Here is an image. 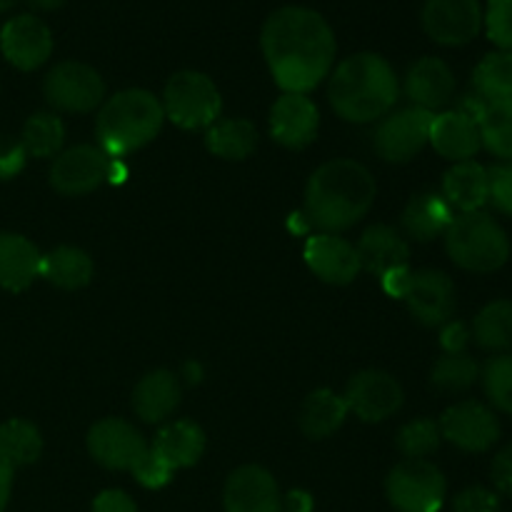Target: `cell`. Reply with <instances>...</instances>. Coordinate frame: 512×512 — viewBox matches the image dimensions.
<instances>
[{
    "label": "cell",
    "instance_id": "obj_1",
    "mask_svg": "<svg viewBox=\"0 0 512 512\" xmlns=\"http://www.w3.org/2000/svg\"><path fill=\"white\" fill-rule=\"evenodd\" d=\"M260 48L283 93L308 95L330 75L338 53L335 33L318 10L285 5L268 15Z\"/></svg>",
    "mask_w": 512,
    "mask_h": 512
},
{
    "label": "cell",
    "instance_id": "obj_2",
    "mask_svg": "<svg viewBox=\"0 0 512 512\" xmlns=\"http://www.w3.org/2000/svg\"><path fill=\"white\" fill-rule=\"evenodd\" d=\"M378 195L373 173L363 163L335 158L320 165L305 185L303 215L323 233H343L370 213Z\"/></svg>",
    "mask_w": 512,
    "mask_h": 512
},
{
    "label": "cell",
    "instance_id": "obj_3",
    "mask_svg": "<svg viewBox=\"0 0 512 512\" xmlns=\"http://www.w3.org/2000/svg\"><path fill=\"white\" fill-rule=\"evenodd\" d=\"M400 95L393 65L378 53H355L330 75L328 98L345 123H375L395 108Z\"/></svg>",
    "mask_w": 512,
    "mask_h": 512
},
{
    "label": "cell",
    "instance_id": "obj_4",
    "mask_svg": "<svg viewBox=\"0 0 512 512\" xmlns=\"http://www.w3.org/2000/svg\"><path fill=\"white\" fill-rule=\"evenodd\" d=\"M163 123L165 113L160 100L150 90L128 88L100 105L95 135L110 158H125L158 138Z\"/></svg>",
    "mask_w": 512,
    "mask_h": 512
},
{
    "label": "cell",
    "instance_id": "obj_5",
    "mask_svg": "<svg viewBox=\"0 0 512 512\" xmlns=\"http://www.w3.org/2000/svg\"><path fill=\"white\" fill-rule=\"evenodd\" d=\"M445 250L458 268L495 273L510 260V238L503 225L483 210L458 213L445 233Z\"/></svg>",
    "mask_w": 512,
    "mask_h": 512
},
{
    "label": "cell",
    "instance_id": "obj_6",
    "mask_svg": "<svg viewBox=\"0 0 512 512\" xmlns=\"http://www.w3.org/2000/svg\"><path fill=\"white\" fill-rule=\"evenodd\" d=\"M165 120L183 130H208L223 113V95L218 85L198 70H180L170 75L163 90Z\"/></svg>",
    "mask_w": 512,
    "mask_h": 512
},
{
    "label": "cell",
    "instance_id": "obj_7",
    "mask_svg": "<svg viewBox=\"0 0 512 512\" xmlns=\"http://www.w3.org/2000/svg\"><path fill=\"white\" fill-rule=\"evenodd\" d=\"M385 495L398 512H440L448 483L430 460H403L388 473Z\"/></svg>",
    "mask_w": 512,
    "mask_h": 512
},
{
    "label": "cell",
    "instance_id": "obj_8",
    "mask_svg": "<svg viewBox=\"0 0 512 512\" xmlns=\"http://www.w3.org/2000/svg\"><path fill=\"white\" fill-rule=\"evenodd\" d=\"M43 95L63 113H93L105 100V80L93 65L63 60L45 75Z\"/></svg>",
    "mask_w": 512,
    "mask_h": 512
},
{
    "label": "cell",
    "instance_id": "obj_9",
    "mask_svg": "<svg viewBox=\"0 0 512 512\" xmlns=\"http://www.w3.org/2000/svg\"><path fill=\"white\" fill-rule=\"evenodd\" d=\"M430 125H433V113L423 108L410 105L403 110H390L375 128V153L385 163H410L430 143Z\"/></svg>",
    "mask_w": 512,
    "mask_h": 512
},
{
    "label": "cell",
    "instance_id": "obj_10",
    "mask_svg": "<svg viewBox=\"0 0 512 512\" xmlns=\"http://www.w3.org/2000/svg\"><path fill=\"white\" fill-rule=\"evenodd\" d=\"M440 435L465 453H488L500 440V420L478 400L455 403L440 415Z\"/></svg>",
    "mask_w": 512,
    "mask_h": 512
},
{
    "label": "cell",
    "instance_id": "obj_11",
    "mask_svg": "<svg viewBox=\"0 0 512 512\" xmlns=\"http://www.w3.org/2000/svg\"><path fill=\"white\" fill-rule=\"evenodd\" d=\"M420 20L430 40L458 48L483 30V5L480 0H425Z\"/></svg>",
    "mask_w": 512,
    "mask_h": 512
},
{
    "label": "cell",
    "instance_id": "obj_12",
    "mask_svg": "<svg viewBox=\"0 0 512 512\" xmlns=\"http://www.w3.org/2000/svg\"><path fill=\"white\" fill-rule=\"evenodd\" d=\"M108 173L110 155L100 145H75L55 155L53 168H50V185L60 195L78 198L100 188L108 180Z\"/></svg>",
    "mask_w": 512,
    "mask_h": 512
},
{
    "label": "cell",
    "instance_id": "obj_13",
    "mask_svg": "<svg viewBox=\"0 0 512 512\" xmlns=\"http://www.w3.org/2000/svg\"><path fill=\"white\" fill-rule=\"evenodd\" d=\"M343 398L350 413L363 423H383L405 403L403 385L385 370H363L353 375Z\"/></svg>",
    "mask_w": 512,
    "mask_h": 512
},
{
    "label": "cell",
    "instance_id": "obj_14",
    "mask_svg": "<svg viewBox=\"0 0 512 512\" xmlns=\"http://www.w3.org/2000/svg\"><path fill=\"white\" fill-rule=\"evenodd\" d=\"M148 448V440L128 420L103 418L88 430L90 458L108 470H133Z\"/></svg>",
    "mask_w": 512,
    "mask_h": 512
},
{
    "label": "cell",
    "instance_id": "obj_15",
    "mask_svg": "<svg viewBox=\"0 0 512 512\" xmlns=\"http://www.w3.org/2000/svg\"><path fill=\"white\" fill-rule=\"evenodd\" d=\"M0 53L23 73L38 70L53 55V33L38 15H15L0 30Z\"/></svg>",
    "mask_w": 512,
    "mask_h": 512
},
{
    "label": "cell",
    "instance_id": "obj_16",
    "mask_svg": "<svg viewBox=\"0 0 512 512\" xmlns=\"http://www.w3.org/2000/svg\"><path fill=\"white\" fill-rule=\"evenodd\" d=\"M410 315L418 323L428 328H440L448 320H453L455 308H458V293L455 283L443 273V270H418L413 273L405 293Z\"/></svg>",
    "mask_w": 512,
    "mask_h": 512
},
{
    "label": "cell",
    "instance_id": "obj_17",
    "mask_svg": "<svg viewBox=\"0 0 512 512\" xmlns=\"http://www.w3.org/2000/svg\"><path fill=\"white\" fill-rule=\"evenodd\" d=\"M225 512H283V493L260 465H243L228 475L223 490Z\"/></svg>",
    "mask_w": 512,
    "mask_h": 512
},
{
    "label": "cell",
    "instance_id": "obj_18",
    "mask_svg": "<svg viewBox=\"0 0 512 512\" xmlns=\"http://www.w3.org/2000/svg\"><path fill=\"white\" fill-rule=\"evenodd\" d=\"M318 105L300 93H283L270 108V135L290 150H303L318 138Z\"/></svg>",
    "mask_w": 512,
    "mask_h": 512
},
{
    "label": "cell",
    "instance_id": "obj_19",
    "mask_svg": "<svg viewBox=\"0 0 512 512\" xmlns=\"http://www.w3.org/2000/svg\"><path fill=\"white\" fill-rule=\"evenodd\" d=\"M303 258L315 278L328 285H350L363 270L355 245L333 233L310 235L305 240Z\"/></svg>",
    "mask_w": 512,
    "mask_h": 512
},
{
    "label": "cell",
    "instance_id": "obj_20",
    "mask_svg": "<svg viewBox=\"0 0 512 512\" xmlns=\"http://www.w3.org/2000/svg\"><path fill=\"white\" fill-rule=\"evenodd\" d=\"M405 95L415 108H423L428 113L448 108L455 98V75L445 60L425 55L415 60L405 75Z\"/></svg>",
    "mask_w": 512,
    "mask_h": 512
},
{
    "label": "cell",
    "instance_id": "obj_21",
    "mask_svg": "<svg viewBox=\"0 0 512 512\" xmlns=\"http://www.w3.org/2000/svg\"><path fill=\"white\" fill-rule=\"evenodd\" d=\"M430 145L435 148V153L443 155L445 160H453V163L473 160L483 148L478 120L460 113V110H443V113L433 115Z\"/></svg>",
    "mask_w": 512,
    "mask_h": 512
},
{
    "label": "cell",
    "instance_id": "obj_22",
    "mask_svg": "<svg viewBox=\"0 0 512 512\" xmlns=\"http://www.w3.org/2000/svg\"><path fill=\"white\" fill-rule=\"evenodd\" d=\"M360 268L383 278L390 270L405 268L410 263V245L403 235L390 225H370L360 235L358 245Z\"/></svg>",
    "mask_w": 512,
    "mask_h": 512
},
{
    "label": "cell",
    "instance_id": "obj_23",
    "mask_svg": "<svg viewBox=\"0 0 512 512\" xmlns=\"http://www.w3.org/2000/svg\"><path fill=\"white\" fill-rule=\"evenodd\" d=\"M180 380L170 370H153L143 375L133 390V410L143 423H165L180 405Z\"/></svg>",
    "mask_w": 512,
    "mask_h": 512
},
{
    "label": "cell",
    "instance_id": "obj_24",
    "mask_svg": "<svg viewBox=\"0 0 512 512\" xmlns=\"http://www.w3.org/2000/svg\"><path fill=\"white\" fill-rule=\"evenodd\" d=\"M453 218L455 210L450 208L443 193H420L410 198V203L405 205L403 215H400V225H403V233L410 240L430 243V240L448 233Z\"/></svg>",
    "mask_w": 512,
    "mask_h": 512
},
{
    "label": "cell",
    "instance_id": "obj_25",
    "mask_svg": "<svg viewBox=\"0 0 512 512\" xmlns=\"http://www.w3.org/2000/svg\"><path fill=\"white\" fill-rule=\"evenodd\" d=\"M40 278V253L25 235L0 233V288L23 293Z\"/></svg>",
    "mask_w": 512,
    "mask_h": 512
},
{
    "label": "cell",
    "instance_id": "obj_26",
    "mask_svg": "<svg viewBox=\"0 0 512 512\" xmlns=\"http://www.w3.org/2000/svg\"><path fill=\"white\" fill-rule=\"evenodd\" d=\"M150 448L165 460L173 470L190 468L205 453V433L193 420H173L165 423L155 435Z\"/></svg>",
    "mask_w": 512,
    "mask_h": 512
},
{
    "label": "cell",
    "instance_id": "obj_27",
    "mask_svg": "<svg viewBox=\"0 0 512 512\" xmlns=\"http://www.w3.org/2000/svg\"><path fill=\"white\" fill-rule=\"evenodd\" d=\"M443 198L460 213H475L490 200L488 168L475 160L455 163L443 178Z\"/></svg>",
    "mask_w": 512,
    "mask_h": 512
},
{
    "label": "cell",
    "instance_id": "obj_28",
    "mask_svg": "<svg viewBox=\"0 0 512 512\" xmlns=\"http://www.w3.org/2000/svg\"><path fill=\"white\" fill-rule=\"evenodd\" d=\"M348 415L350 410L343 395H338L330 388H320L305 398L303 408H300L298 425L305 438L325 440L343 428Z\"/></svg>",
    "mask_w": 512,
    "mask_h": 512
},
{
    "label": "cell",
    "instance_id": "obj_29",
    "mask_svg": "<svg viewBox=\"0 0 512 512\" xmlns=\"http://www.w3.org/2000/svg\"><path fill=\"white\" fill-rule=\"evenodd\" d=\"M95 265L85 250L75 245H60L40 255V278L60 290H80L93 280Z\"/></svg>",
    "mask_w": 512,
    "mask_h": 512
},
{
    "label": "cell",
    "instance_id": "obj_30",
    "mask_svg": "<svg viewBox=\"0 0 512 512\" xmlns=\"http://www.w3.org/2000/svg\"><path fill=\"white\" fill-rule=\"evenodd\" d=\"M258 145V128L245 118H220L205 130V148L220 160H245Z\"/></svg>",
    "mask_w": 512,
    "mask_h": 512
},
{
    "label": "cell",
    "instance_id": "obj_31",
    "mask_svg": "<svg viewBox=\"0 0 512 512\" xmlns=\"http://www.w3.org/2000/svg\"><path fill=\"white\" fill-rule=\"evenodd\" d=\"M43 453V435L30 420L13 418L0 425V463L5 468L33 465Z\"/></svg>",
    "mask_w": 512,
    "mask_h": 512
},
{
    "label": "cell",
    "instance_id": "obj_32",
    "mask_svg": "<svg viewBox=\"0 0 512 512\" xmlns=\"http://www.w3.org/2000/svg\"><path fill=\"white\" fill-rule=\"evenodd\" d=\"M473 93L488 105L512 103V53L495 50L478 63L473 73Z\"/></svg>",
    "mask_w": 512,
    "mask_h": 512
},
{
    "label": "cell",
    "instance_id": "obj_33",
    "mask_svg": "<svg viewBox=\"0 0 512 512\" xmlns=\"http://www.w3.org/2000/svg\"><path fill=\"white\" fill-rule=\"evenodd\" d=\"M475 343L490 353L512 348V300H493L473 320Z\"/></svg>",
    "mask_w": 512,
    "mask_h": 512
},
{
    "label": "cell",
    "instance_id": "obj_34",
    "mask_svg": "<svg viewBox=\"0 0 512 512\" xmlns=\"http://www.w3.org/2000/svg\"><path fill=\"white\" fill-rule=\"evenodd\" d=\"M28 158H55L63 153L65 125L55 113H35L25 120L23 135H20Z\"/></svg>",
    "mask_w": 512,
    "mask_h": 512
},
{
    "label": "cell",
    "instance_id": "obj_35",
    "mask_svg": "<svg viewBox=\"0 0 512 512\" xmlns=\"http://www.w3.org/2000/svg\"><path fill=\"white\" fill-rule=\"evenodd\" d=\"M480 140L495 158L512 163V103H493L478 120Z\"/></svg>",
    "mask_w": 512,
    "mask_h": 512
},
{
    "label": "cell",
    "instance_id": "obj_36",
    "mask_svg": "<svg viewBox=\"0 0 512 512\" xmlns=\"http://www.w3.org/2000/svg\"><path fill=\"white\" fill-rule=\"evenodd\" d=\"M478 378L480 365L468 353L443 355V358L435 360L433 373H430L433 385L443 393H463V390L473 388Z\"/></svg>",
    "mask_w": 512,
    "mask_h": 512
},
{
    "label": "cell",
    "instance_id": "obj_37",
    "mask_svg": "<svg viewBox=\"0 0 512 512\" xmlns=\"http://www.w3.org/2000/svg\"><path fill=\"white\" fill-rule=\"evenodd\" d=\"M440 425L430 418H418L405 423L395 435V448L405 460H425L440 448Z\"/></svg>",
    "mask_w": 512,
    "mask_h": 512
},
{
    "label": "cell",
    "instance_id": "obj_38",
    "mask_svg": "<svg viewBox=\"0 0 512 512\" xmlns=\"http://www.w3.org/2000/svg\"><path fill=\"white\" fill-rule=\"evenodd\" d=\"M483 388L493 408L512 415V353H500L488 360L483 370Z\"/></svg>",
    "mask_w": 512,
    "mask_h": 512
},
{
    "label": "cell",
    "instance_id": "obj_39",
    "mask_svg": "<svg viewBox=\"0 0 512 512\" xmlns=\"http://www.w3.org/2000/svg\"><path fill=\"white\" fill-rule=\"evenodd\" d=\"M483 25L488 38L500 50L512 53V0H488L483 10Z\"/></svg>",
    "mask_w": 512,
    "mask_h": 512
},
{
    "label": "cell",
    "instance_id": "obj_40",
    "mask_svg": "<svg viewBox=\"0 0 512 512\" xmlns=\"http://www.w3.org/2000/svg\"><path fill=\"white\" fill-rule=\"evenodd\" d=\"M130 473L135 475V480H138L143 488L148 490H158V488H165V485L173 480V473L175 470L170 468L168 463H165L163 458H160L158 453H155L153 448H148V453L140 458V463L135 465Z\"/></svg>",
    "mask_w": 512,
    "mask_h": 512
},
{
    "label": "cell",
    "instance_id": "obj_41",
    "mask_svg": "<svg viewBox=\"0 0 512 512\" xmlns=\"http://www.w3.org/2000/svg\"><path fill=\"white\" fill-rule=\"evenodd\" d=\"M453 512H503V505H500L498 493L475 485L455 495Z\"/></svg>",
    "mask_w": 512,
    "mask_h": 512
},
{
    "label": "cell",
    "instance_id": "obj_42",
    "mask_svg": "<svg viewBox=\"0 0 512 512\" xmlns=\"http://www.w3.org/2000/svg\"><path fill=\"white\" fill-rule=\"evenodd\" d=\"M490 178V203L500 210V213L512 218V163L495 165L488 170Z\"/></svg>",
    "mask_w": 512,
    "mask_h": 512
},
{
    "label": "cell",
    "instance_id": "obj_43",
    "mask_svg": "<svg viewBox=\"0 0 512 512\" xmlns=\"http://www.w3.org/2000/svg\"><path fill=\"white\" fill-rule=\"evenodd\" d=\"M23 145L10 138H0V180H10L23 170L25 165Z\"/></svg>",
    "mask_w": 512,
    "mask_h": 512
},
{
    "label": "cell",
    "instance_id": "obj_44",
    "mask_svg": "<svg viewBox=\"0 0 512 512\" xmlns=\"http://www.w3.org/2000/svg\"><path fill=\"white\" fill-rule=\"evenodd\" d=\"M440 348L445 350V355H458V353H465V348H468L470 343V330L468 325L460 323V320H448L445 325H440Z\"/></svg>",
    "mask_w": 512,
    "mask_h": 512
},
{
    "label": "cell",
    "instance_id": "obj_45",
    "mask_svg": "<svg viewBox=\"0 0 512 512\" xmlns=\"http://www.w3.org/2000/svg\"><path fill=\"white\" fill-rule=\"evenodd\" d=\"M490 478H493L495 488L503 495L512 498V443L505 445L493 460V468H490Z\"/></svg>",
    "mask_w": 512,
    "mask_h": 512
},
{
    "label": "cell",
    "instance_id": "obj_46",
    "mask_svg": "<svg viewBox=\"0 0 512 512\" xmlns=\"http://www.w3.org/2000/svg\"><path fill=\"white\" fill-rule=\"evenodd\" d=\"M93 512H138V505L123 490H103L93 500Z\"/></svg>",
    "mask_w": 512,
    "mask_h": 512
},
{
    "label": "cell",
    "instance_id": "obj_47",
    "mask_svg": "<svg viewBox=\"0 0 512 512\" xmlns=\"http://www.w3.org/2000/svg\"><path fill=\"white\" fill-rule=\"evenodd\" d=\"M410 278H413V270L405 265V268L390 270V273H385L380 280H383L385 293L393 295V298H405V293H408Z\"/></svg>",
    "mask_w": 512,
    "mask_h": 512
},
{
    "label": "cell",
    "instance_id": "obj_48",
    "mask_svg": "<svg viewBox=\"0 0 512 512\" xmlns=\"http://www.w3.org/2000/svg\"><path fill=\"white\" fill-rule=\"evenodd\" d=\"M283 512H313V498L303 490H293L283 498Z\"/></svg>",
    "mask_w": 512,
    "mask_h": 512
},
{
    "label": "cell",
    "instance_id": "obj_49",
    "mask_svg": "<svg viewBox=\"0 0 512 512\" xmlns=\"http://www.w3.org/2000/svg\"><path fill=\"white\" fill-rule=\"evenodd\" d=\"M10 490H13V470L0 463V512L8 508Z\"/></svg>",
    "mask_w": 512,
    "mask_h": 512
},
{
    "label": "cell",
    "instance_id": "obj_50",
    "mask_svg": "<svg viewBox=\"0 0 512 512\" xmlns=\"http://www.w3.org/2000/svg\"><path fill=\"white\" fill-rule=\"evenodd\" d=\"M30 8L40 10V13H53V10L63 8L65 0H28Z\"/></svg>",
    "mask_w": 512,
    "mask_h": 512
},
{
    "label": "cell",
    "instance_id": "obj_51",
    "mask_svg": "<svg viewBox=\"0 0 512 512\" xmlns=\"http://www.w3.org/2000/svg\"><path fill=\"white\" fill-rule=\"evenodd\" d=\"M185 378H188V383H200V378H203V368H200L198 363H185Z\"/></svg>",
    "mask_w": 512,
    "mask_h": 512
},
{
    "label": "cell",
    "instance_id": "obj_52",
    "mask_svg": "<svg viewBox=\"0 0 512 512\" xmlns=\"http://www.w3.org/2000/svg\"><path fill=\"white\" fill-rule=\"evenodd\" d=\"M15 5H18V0H0V13H8Z\"/></svg>",
    "mask_w": 512,
    "mask_h": 512
}]
</instances>
